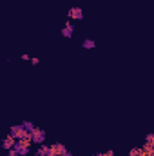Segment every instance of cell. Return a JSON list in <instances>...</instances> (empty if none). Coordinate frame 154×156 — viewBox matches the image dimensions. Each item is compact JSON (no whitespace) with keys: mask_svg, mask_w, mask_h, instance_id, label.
<instances>
[{"mask_svg":"<svg viewBox=\"0 0 154 156\" xmlns=\"http://www.w3.org/2000/svg\"><path fill=\"white\" fill-rule=\"evenodd\" d=\"M142 153H143V156H154V145L152 144H145L142 147Z\"/></svg>","mask_w":154,"mask_h":156,"instance_id":"cell-9","label":"cell"},{"mask_svg":"<svg viewBox=\"0 0 154 156\" xmlns=\"http://www.w3.org/2000/svg\"><path fill=\"white\" fill-rule=\"evenodd\" d=\"M127 156H142V147H132Z\"/></svg>","mask_w":154,"mask_h":156,"instance_id":"cell-11","label":"cell"},{"mask_svg":"<svg viewBox=\"0 0 154 156\" xmlns=\"http://www.w3.org/2000/svg\"><path fill=\"white\" fill-rule=\"evenodd\" d=\"M38 64H40L38 58H31V66H38Z\"/></svg>","mask_w":154,"mask_h":156,"instance_id":"cell-16","label":"cell"},{"mask_svg":"<svg viewBox=\"0 0 154 156\" xmlns=\"http://www.w3.org/2000/svg\"><path fill=\"white\" fill-rule=\"evenodd\" d=\"M15 145H16V138L11 136V134H7V136L4 138V142H2V149H4V151H9V149H13Z\"/></svg>","mask_w":154,"mask_h":156,"instance_id":"cell-6","label":"cell"},{"mask_svg":"<svg viewBox=\"0 0 154 156\" xmlns=\"http://www.w3.org/2000/svg\"><path fill=\"white\" fill-rule=\"evenodd\" d=\"M9 134L15 136L16 140H22V138H31V133L24 127V123H18V125H11L9 129Z\"/></svg>","mask_w":154,"mask_h":156,"instance_id":"cell-1","label":"cell"},{"mask_svg":"<svg viewBox=\"0 0 154 156\" xmlns=\"http://www.w3.org/2000/svg\"><path fill=\"white\" fill-rule=\"evenodd\" d=\"M67 16H69L71 20H82V18H83V9L78 7V5H73V7L67 11Z\"/></svg>","mask_w":154,"mask_h":156,"instance_id":"cell-5","label":"cell"},{"mask_svg":"<svg viewBox=\"0 0 154 156\" xmlns=\"http://www.w3.org/2000/svg\"><path fill=\"white\" fill-rule=\"evenodd\" d=\"M94 156H98V154H94Z\"/></svg>","mask_w":154,"mask_h":156,"instance_id":"cell-18","label":"cell"},{"mask_svg":"<svg viewBox=\"0 0 154 156\" xmlns=\"http://www.w3.org/2000/svg\"><path fill=\"white\" fill-rule=\"evenodd\" d=\"M73 33H75V24H73L71 20H67V22H65V26L62 27V35H64L65 38H71V37H73Z\"/></svg>","mask_w":154,"mask_h":156,"instance_id":"cell-7","label":"cell"},{"mask_svg":"<svg viewBox=\"0 0 154 156\" xmlns=\"http://www.w3.org/2000/svg\"><path fill=\"white\" fill-rule=\"evenodd\" d=\"M31 144H33L31 138H22V140H16L15 149L20 153V156H27L29 153H31Z\"/></svg>","mask_w":154,"mask_h":156,"instance_id":"cell-2","label":"cell"},{"mask_svg":"<svg viewBox=\"0 0 154 156\" xmlns=\"http://www.w3.org/2000/svg\"><path fill=\"white\" fill-rule=\"evenodd\" d=\"M98 156H114V151H105V153H100Z\"/></svg>","mask_w":154,"mask_h":156,"instance_id":"cell-15","label":"cell"},{"mask_svg":"<svg viewBox=\"0 0 154 156\" xmlns=\"http://www.w3.org/2000/svg\"><path fill=\"white\" fill-rule=\"evenodd\" d=\"M31 140H33V144H37V145H42V144L45 142V131L37 127V129L31 133Z\"/></svg>","mask_w":154,"mask_h":156,"instance_id":"cell-3","label":"cell"},{"mask_svg":"<svg viewBox=\"0 0 154 156\" xmlns=\"http://www.w3.org/2000/svg\"><path fill=\"white\" fill-rule=\"evenodd\" d=\"M22 60H24V62H27V60H29V55H27V53H24V55H22Z\"/></svg>","mask_w":154,"mask_h":156,"instance_id":"cell-17","label":"cell"},{"mask_svg":"<svg viewBox=\"0 0 154 156\" xmlns=\"http://www.w3.org/2000/svg\"><path fill=\"white\" fill-rule=\"evenodd\" d=\"M145 144H152L154 145V133H149V134L145 136Z\"/></svg>","mask_w":154,"mask_h":156,"instance_id":"cell-13","label":"cell"},{"mask_svg":"<svg viewBox=\"0 0 154 156\" xmlns=\"http://www.w3.org/2000/svg\"><path fill=\"white\" fill-rule=\"evenodd\" d=\"M22 123H24V127H26V129H27V131H29V133H33V131H35V129H37V127H35V123H33V122H27V120H26V122H22Z\"/></svg>","mask_w":154,"mask_h":156,"instance_id":"cell-12","label":"cell"},{"mask_svg":"<svg viewBox=\"0 0 154 156\" xmlns=\"http://www.w3.org/2000/svg\"><path fill=\"white\" fill-rule=\"evenodd\" d=\"M49 151H51V145L42 144V145H38V149H37V156H47Z\"/></svg>","mask_w":154,"mask_h":156,"instance_id":"cell-8","label":"cell"},{"mask_svg":"<svg viewBox=\"0 0 154 156\" xmlns=\"http://www.w3.org/2000/svg\"><path fill=\"white\" fill-rule=\"evenodd\" d=\"M82 45H83V49H94V47H96V42L93 38H85L82 42Z\"/></svg>","mask_w":154,"mask_h":156,"instance_id":"cell-10","label":"cell"},{"mask_svg":"<svg viewBox=\"0 0 154 156\" xmlns=\"http://www.w3.org/2000/svg\"><path fill=\"white\" fill-rule=\"evenodd\" d=\"M7 156H20V153L13 147V149H9V151H7Z\"/></svg>","mask_w":154,"mask_h":156,"instance_id":"cell-14","label":"cell"},{"mask_svg":"<svg viewBox=\"0 0 154 156\" xmlns=\"http://www.w3.org/2000/svg\"><path fill=\"white\" fill-rule=\"evenodd\" d=\"M65 153H67V147H65L64 144H58V142H56V144L51 145V151H49L47 156H64Z\"/></svg>","mask_w":154,"mask_h":156,"instance_id":"cell-4","label":"cell"}]
</instances>
